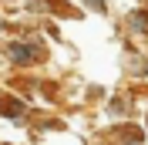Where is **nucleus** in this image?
<instances>
[{
  "label": "nucleus",
  "mask_w": 148,
  "mask_h": 145,
  "mask_svg": "<svg viewBox=\"0 0 148 145\" xmlns=\"http://www.w3.org/2000/svg\"><path fill=\"white\" fill-rule=\"evenodd\" d=\"M10 57L20 61V64H27V61H34V51H27V44H14L10 47Z\"/></svg>",
  "instance_id": "nucleus-1"
}]
</instances>
